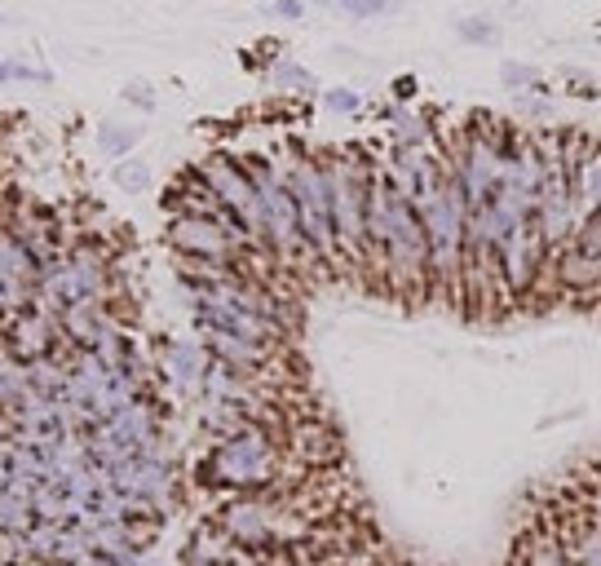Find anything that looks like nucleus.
Wrapping results in <instances>:
<instances>
[{
    "instance_id": "16",
    "label": "nucleus",
    "mask_w": 601,
    "mask_h": 566,
    "mask_svg": "<svg viewBox=\"0 0 601 566\" xmlns=\"http://www.w3.org/2000/svg\"><path fill=\"white\" fill-rule=\"evenodd\" d=\"M271 85H275L279 94L310 98V94L318 89V80H314V71H310V67H301L297 58H275V62H271Z\"/></svg>"
},
{
    "instance_id": "25",
    "label": "nucleus",
    "mask_w": 601,
    "mask_h": 566,
    "mask_svg": "<svg viewBox=\"0 0 601 566\" xmlns=\"http://www.w3.org/2000/svg\"><path fill=\"white\" fill-rule=\"evenodd\" d=\"M570 553H575V566H601V527H592L588 535H579L570 544Z\"/></svg>"
},
{
    "instance_id": "7",
    "label": "nucleus",
    "mask_w": 601,
    "mask_h": 566,
    "mask_svg": "<svg viewBox=\"0 0 601 566\" xmlns=\"http://www.w3.org/2000/svg\"><path fill=\"white\" fill-rule=\"evenodd\" d=\"M549 244H544V234L536 226V213L527 221H518L513 230H504V239L495 244V275H500V288L513 292V297H527L544 266H549Z\"/></svg>"
},
{
    "instance_id": "2",
    "label": "nucleus",
    "mask_w": 601,
    "mask_h": 566,
    "mask_svg": "<svg viewBox=\"0 0 601 566\" xmlns=\"http://www.w3.org/2000/svg\"><path fill=\"white\" fill-rule=\"evenodd\" d=\"M200 487L208 492H235V496H266L284 487V447L275 430L266 425H243L230 438H217L208 456L195 469Z\"/></svg>"
},
{
    "instance_id": "6",
    "label": "nucleus",
    "mask_w": 601,
    "mask_h": 566,
    "mask_svg": "<svg viewBox=\"0 0 601 566\" xmlns=\"http://www.w3.org/2000/svg\"><path fill=\"white\" fill-rule=\"evenodd\" d=\"M200 182L226 204V213L248 230V239L262 253H271L266 249V217H262V200H256V191H252V178H248V169L239 165V155H230V150H213V155H204L200 159Z\"/></svg>"
},
{
    "instance_id": "27",
    "label": "nucleus",
    "mask_w": 601,
    "mask_h": 566,
    "mask_svg": "<svg viewBox=\"0 0 601 566\" xmlns=\"http://www.w3.org/2000/svg\"><path fill=\"white\" fill-rule=\"evenodd\" d=\"M124 98H129V103H137L142 111H155V89H151V85H142V80L124 85Z\"/></svg>"
},
{
    "instance_id": "29",
    "label": "nucleus",
    "mask_w": 601,
    "mask_h": 566,
    "mask_svg": "<svg viewBox=\"0 0 601 566\" xmlns=\"http://www.w3.org/2000/svg\"><path fill=\"white\" fill-rule=\"evenodd\" d=\"M10 478H14V473H10V451H0V487H5Z\"/></svg>"
},
{
    "instance_id": "18",
    "label": "nucleus",
    "mask_w": 601,
    "mask_h": 566,
    "mask_svg": "<svg viewBox=\"0 0 601 566\" xmlns=\"http://www.w3.org/2000/svg\"><path fill=\"white\" fill-rule=\"evenodd\" d=\"M522 566H575V553L562 535H540V540L527 544Z\"/></svg>"
},
{
    "instance_id": "30",
    "label": "nucleus",
    "mask_w": 601,
    "mask_h": 566,
    "mask_svg": "<svg viewBox=\"0 0 601 566\" xmlns=\"http://www.w3.org/2000/svg\"><path fill=\"white\" fill-rule=\"evenodd\" d=\"M187 566H217V562H187Z\"/></svg>"
},
{
    "instance_id": "19",
    "label": "nucleus",
    "mask_w": 601,
    "mask_h": 566,
    "mask_svg": "<svg viewBox=\"0 0 601 566\" xmlns=\"http://www.w3.org/2000/svg\"><path fill=\"white\" fill-rule=\"evenodd\" d=\"M111 178H116V186H120L124 195H146L155 173H151L146 159H133V155H129V159H120V165H116V173H111Z\"/></svg>"
},
{
    "instance_id": "20",
    "label": "nucleus",
    "mask_w": 601,
    "mask_h": 566,
    "mask_svg": "<svg viewBox=\"0 0 601 566\" xmlns=\"http://www.w3.org/2000/svg\"><path fill=\"white\" fill-rule=\"evenodd\" d=\"M500 85H504L508 94H527V89H540V71H536L531 62L508 58V62L500 67Z\"/></svg>"
},
{
    "instance_id": "17",
    "label": "nucleus",
    "mask_w": 601,
    "mask_h": 566,
    "mask_svg": "<svg viewBox=\"0 0 601 566\" xmlns=\"http://www.w3.org/2000/svg\"><path fill=\"white\" fill-rule=\"evenodd\" d=\"M142 142V133L133 129V124H116V120H107V124H98V150L107 155V159H129L133 155V146Z\"/></svg>"
},
{
    "instance_id": "1",
    "label": "nucleus",
    "mask_w": 601,
    "mask_h": 566,
    "mask_svg": "<svg viewBox=\"0 0 601 566\" xmlns=\"http://www.w3.org/2000/svg\"><path fill=\"white\" fill-rule=\"evenodd\" d=\"M372 279L389 284L394 292H424L429 288V244L416 204L389 182V173L376 165L368 186V262Z\"/></svg>"
},
{
    "instance_id": "15",
    "label": "nucleus",
    "mask_w": 601,
    "mask_h": 566,
    "mask_svg": "<svg viewBox=\"0 0 601 566\" xmlns=\"http://www.w3.org/2000/svg\"><path fill=\"white\" fill-rule=\"evenodd\" d=\"M36 522H80V501L67 496L58 482H40L36 487Z\"/></svg>"
},
{
    "instance_id": "26",
    "label": "nucleus",
    "mask_w": 601,
    "mask_h": 566,
    "mask_svg": "<svg viewBox=\"0 0 601 566\" xmlns=\"http://www.w3.org/2000/svg\"><path fill=\"white\" fill-rule=\"evenodd\" d=\"M266 14H271V19H288V23H297V19L305 14V0H271Z\"/></svg>"
},
{
    "instance_id": "13",
    "label": "nucleus",
    "mask_w": 601,
    "mask_h": 566,
    "mask_svg": "<svg viewBox=\"0 0 601 566\" xmlns=\"http://www.w3.org/2000/svg\"><path fill=\"white\" fill-rule=\"evenodd\" d=\"M292 451L301 465H332L340 443L327 425H292Z\"/></svg>"
},
{
    "instance_id": "24",
    "label": "nucleus",
    "mask_w": 601,
    "mask_h": 566,
    "mask_svg": "<svg viewBox=\"0 0 601 566\" xmlns=\"http://www.w3.org/2000/svg\"><path fill=\"white\" fill-rule=\"evenodd\" d=\"M323 111H332V116H359L363 111V94L359 89H323Z\"/></svg>"
},
{
    "instance_id": "21",
    "label": "nucleus",
    "mask_w": 601,
    "mask_h": 566,
    "mask_svg": "<svg viewBox=\"0 0 601 566\" xmlns=\"http://www.w3.org/2000/svg\"><path fill=\"white\" fill-rule=\"evenodd\" d=\"M49 71L45 67H32V62H19V58H0V85H49Z\"/></svg>"
},
{
    "instance_id": "10",
    "label": "nucleus",
    "mask_w": 601,
    "mask_h": 566,
    "mask_svg": "<svg viewBox=\"0 0 601 566\" xmlns=\"http://www.w3.org/2000/svg\"><path fill=\"white\" fill-rule=\"evenodd\" d=\"M159 363H164V376H168V385H173L178 394H187V398H200V389H204V372H208L213 354H208L200 341H168Z\"/></svg>"
},
{
    "instance_id": "22",
    "label": "nucleus",
    "mask_w": 601,
    "mask_h": 566,
    "mask_svg": "<svg viewBox=\"0 0 601 566\" xmlns=\"http://www.w3.org/2000/svg\"><path fill=\"white\" fill-rule=\"evenodd\" d=\"M456 32H460V40L465 45H495L500 40V23L495 19H486V14H469V19H460L456 23Z\"/></svg>"
},
{
    "instance_id": "3",
    "label": "nucleus",
    "mask_w": 601,
    "mask_h": 566,
    "mask_svg": "<svg viewBox=\"0 0 601 566\" xmlns=\"http://www.w3.org/2000/svg\"><path fill=\"white\" fill-rule=\"evenodd\" d=\"M372 169L376 165L363 150H332V155H323L336 253H340V262H350V266L368 262V186H372Z\"/></svg>"
},
{
    "instance_id": "8",
    "label": "nucleus",
    "mask_w": 601,
    "mask_h": 566,
    "mask_svg": "<svg viewBox=\"0 0 601 566\" xmlns=\"http://www.w3.org/2000/svg\"><path fill=\"white\" fill-rule=\"evenodd\" d=\"M168 249H173V257L226 262V266H239L248 257V249L239 239L208 217H168Z\"/></svg>"
},
{
    "instance_id": "4",
    "label": "nucleus",
    "mask_w": 601,
    "mask_h": 566,
    "mask_svg": "<svg viewBox=\"0 0 601 566\" xmlns=\"http://www.w3.org/2000/svg\"><path fill=\"white\" fill-rule=\"evenodd\" d=\"M275 169L284 173L292 204H297V221H301V239L310 262H340L336 253V230H332V195H327V173H323V155H310L301 146H284L271 155Z\"/></svg>"
},
{
    "instance_id": "23",
    "label": "nucleus",
    "mask_w": 601,
    "mask_h": 566,
    "mask_svg": "<svg viewBox=\"0 0 601 566\" xmlns=\"http://www.w3.org/2000/svg\"><path fill=\"white\" fill-rule=\"evenodd\" d=\"M336 10L346 14V19H359V23H368V19H381V14L398 10V0H336Z\"/></svg>"
},
{
    "instance_id": "5",
    "label": "nucleus",
    "mask_w": 601,
    "mask_h": 566,
    "mask_svg": "<svg viewBox=\"0 0 601 566\" xmlns=\"http://www.w3.org/2000/svg\"><path fill=\"white\" fill-rule=\"evenodd\" d=\"M239 165L248 169L252 178V191L262 200V217H266V249L275 253V262L292 266L305 253V239H301V221H297V204H292V191L284 182V173L275 169L271 155H239Z\"/></svg>"
},
{
    "instance_id": "11",
    "label": "nucleus",
    "mask_w": 601,
    "mask_h": 566,
    "mask_svg": "<svg viewBox=\"0 0 601 566\" xmlns=\"http://www.w3.org/2000/svg\"><path fill=\"white\" fill-rule=\"evenodd\" d=\"M0 527L5 531H27L36 527V487H27V482H5L0 487Z\"/></svg>"
},
{
    "instance_id": "28",
    "label": "nucleus",
    "mask_w": 601,
    "mask_h": 566,
    "mask_svg": "<svg viewBox=\"0 0 601 566\" xmlns=\"http://www.w3.org/2000/svg\"><path fill=\"white\" fill-rule=\"evenodd\" d=\"M75 566H120L116 557H107V553H98V549H89V553H84Z\"/></svg>"
},
{
    "instance_id": "9",
    "label": "nucleus",
    "mask_w": 601,
    "mask_h": 566,
    "mask_svg": "<svg viewBox=\"0 0 601 566\" xmlns=\"http://www.w3.org/2000/svg\"><path fill=\"white\" fill-rule=\"evenodd\" d=\"M0 337H5L14 363H40V359H49L58 350L62 328H58V314L36 305V310H23V314H10V323H5V333H0Z\"/></svg>"
},
{
    "instance_id": "14",
    "label": "nucleus",
    "mask_w": 601,
    "mask_h": 566,
    "mask_svg": "<svg viewBox=\"0 0 601 566\" xmlns=\"http://www.w3.org/2000/svg\"><path fill=\"white\" fill-rule=\"evenodd\" d=\"M434 124L411 107H394L389 111V146H434Z\"/></svg>"
},
{
    "instance_id": "12",
    "label": "nucleus",
    "mask_w": 601,
    "mask_h": 566,
    "mask_svg": "<svg viewBox=\"0 0 601 566\" xmlns=\"http://www.w3.org/2000/svg\"><path fill=\"white\" fill-rule=\"evenodd\" d=\"M553 279H557L566 292H588V288L601 284V266H597L592 257H584L579 249L566 244V249L553 257Z\"/></svg>"
}]
</instances>
